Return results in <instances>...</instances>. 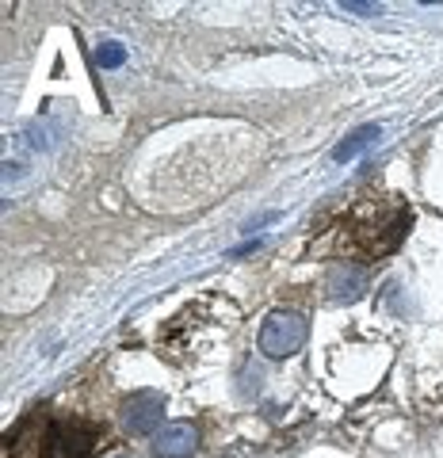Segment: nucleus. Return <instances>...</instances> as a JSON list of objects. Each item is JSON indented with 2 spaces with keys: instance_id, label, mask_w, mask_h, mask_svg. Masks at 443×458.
I'll return each instance as SVG.
<instances>
[{
  "instance_id": "1",
  "label": "nucleus",
  "mask_w": 443,
  "mask_h": 458,
  "mask_svg": "<svg viewBox=\"0 0 443 458\" xmlns=\"http://www.w3.org/2000/svg\"><path fill=\"white\" fill-rule=\"evenodd\" d=\"M35 439H23L20 432L12 436V458H92L99 447V428L65 417V420H47L35 417Z\"/></svg>"
},
{
  "instance_id": "2",
  "label": "nucleus",
  "mask_w": 443,
  "mask_h": 458,
  "mask_svg": "<svg viewBox=\"0 0 443 458\" xmlns=\"http://www.w3.org/2000/svg\"><path fill=\"white\" fill-rule=\"evenodd\" d=\"M306 336H310V325L302 313L276 310V313H268V321L260 328V352L268 360H291L294 352H302Z\"/></svg>"
},
{
  "instance_id": "3",
  "label": "nucleus",
  "mask_w": 443,
  "mask_h": 458,
  "mask_svg": "<svg viewBox=\"0 0 443 458\" xmlns=\"http://www.w3.org/2000/svg\"><path fill=\"white\" fill-rule=\"evenodd\" d=\"M405 233H409V210L405 207H386L371 222L360 225V237H355V245H360L371 256V260H375V256L394 252L405 241Z\"/></svg>"
},
{
  "instance_id": "4",
  "label": "nucleus",
  "mask_w": 443,
  "mask_h": 458,
  "mask_svg": "<svg viewBox=\"0 0 443 458\" xmlns=\"http://www.w3.org/2000/svg\"><path fill=\"white\" fill-rule=\"evenodd\" d=\"M161 420H165V397L161 394L138 390V394L126 397L123 424H126V432H131V436H157L165 428Z\"/></svg>"
},
{
  "instance_id": "5",
  "label": "nucleus",
  "mask_w": 443,
  "mask_h": 458,
  "mask_svg": "<svg viewBox=\"0 0 443 458\" xmlns=\"http://www.w3.org/2000/svg\"><path fill=\"white\" fill-rule=\"evenodd\" d=\"M371 286V271L360 264H333L325 276V291H328V302H360L363 291Z\"/></svg>"
},
{
  "instance_id": "6",
  "label": "nucleus",
  "mask_w": 443,
  "mask_h": 458,
  "mask_svg": "<svg viewBox=\"0 0 443 458\" xmlns=\"http://www.w3.org/2000/svg\"><path fill=\"white\" fill-rule=\"evenodd\" d=\"M195 428L192 424H165L161 432L153 436V454L157 458H192L195 454Z\"/></svg>"
},
{
  "instance_id": "7",
  "label": "nucleus",
  "mask_w": 443,
  "mask_h": 458,
  "mask_svg": "<svg viewBox=\"0 0 443 458\" xmlns=\"http://www.w3.org/2000/svg\"><path fill=\"white\" fill-rule=\"evenodd\" d=\"M375 138H379V126H360V131H355L352 138H345V141H340V146L333 149V161H337V165L355 161V157H360Z\"/></svg>"
},
{
  "instance_id": "8",
  "label": "nucleus",
  "mask_w": 443,
  "mask_h": 458,
  "mask_svg": "<svg viewBox=\"0 0 443 458\" xmlns=\"http://www.w3.org/2000/svg\"><path fill=\"white\" fill-rule=\"evenodd\" d=\"M126 62V47H119V42H107V47L96 50V65L99 69H119Z\"/></svg>"
},
{
  "instance_id": "9",
  "label": "nucleus",
  "mask_w": 443,
  "mask_h": 458,
  "mask_svg": "<svg viewBox=\"0 0 443 458\" xmlns=\"http://www.w3.org/2000/svg\"><path fill=\"white\" fill-rule=\"evenodd\" d=\"M345 8H352V12H379V4H345Z\"/></svg>"
}]
</instances>
